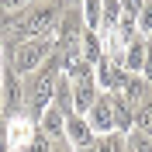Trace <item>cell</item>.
<instances>
[{
    "mask_svg": "<svg viewBox=\"0 0 152 152\" xmlns=\"http://www.w3.org/2000/svg\"><path fill=\"white\" fill-rule=\"evenodd\" d=\"M59 76H62V62H59V56H48L35 73L24 76V111H28V118L35 124H38V118H42V111L52 104V94H56Z\"/></svg>",
    "mask_w": 152,
    "mask_h": 152,
    "instance_id": "obj_1",
    "label": "cell"
},
{
    "mask_svg": "<svg viewBox=\"0 0 152 152\" xmlns=\"http://www.w3.org/2000/svg\"><path fill=\"white\" fill-rule=\"evenodd\" d=\"M48 56H56V38H52V35H45V38H28V42L7 48V66L14 69V73L28 76V73H35Z\"/></svg>",
    "mask_w": 152,
    "mask_h": 152,
    "instance_id": "obj_2",
    "label": "cell"
},
{
    "mask_svg": "<svg viewBox=\"0 0 152 152\" xmlns=\"http://www.w3.org/2000/svg\"><path fill=\"white\" fill-rule=\"evenodd\" d=\"M86 124H90V132H94V135L114 132V97L107 94V90H100L97 100L90 104V111H86Z\"/></svg>",
    "mask_w": 152,
    "mask_h": 152,
    "instance_id": "obj_3",
    "label": "cell"
},
{
    "mask_svg": "<svg viewBox=\"0 0 152 152\" xmlns=\"http://www.w3.org/2000/svg\"><path fill=\"white\" fill-rule=\"evenodd\" d=\"M0 94H4V111H7V114H21V111H24V76L14 73L10 66H4Z\"/></svg>",
    "mask_w": 152,
    "mask_h": 152,
    "instance_id": "obj_4",
    "label": "cell"
},
{
    "mask_svg": "<svg viewBox=\"0 0 152 152\" xmlns=\"http://www.w3.org/2000/svg\"><path fill=\"white\" fill-rule=\"evenodd\" d=\"M97 94H100V86H97L94 76H80V80H73V114L86 118V111H90V104L97 100Z\"/></svg>",
    "mask_w": 152,
    "mask_h": 152,
    "instance_id": "obj_5",
    "label": "cell"
},
{
    "mask_svg": "<svg viewBox=\"0 0 152 152\" xmlns=\"http://www.w3.org/2000/svg\"><path fill=\"white\" fill-rule=\"evenodd\" d=\"M121 69H128V73H138L142 76V66H145V35H135L128 45H124V52H121Z\"/></svg>",
    "mask_w": 152,
    "mask_h": 152,
    "instance_id": "obj_6",
    "label": "cell"
},
{
    "mask_svg": "<svg viewBox=\"0 0 152 152\" xmlns=\"http://www.w3.org/2000/svg\"><path fill=\"white\" fill-rule=\"evenodd\" d=\"M97 135L90 132V124H86V118H80V114H69L66 118V142L73 145V149H83V145H90Z\"/></svg>",
    "mask_w": 152,
    "mask_h": 152,
    "instance_id": "obj_7",
    "label": "cell"
},
{
    "mask_svg": "<svg viewBox=\"0 0 152 152\" xmlns=\"http://www.w3.org/2000/svg\"><path fill=\"white\" fill-rule=\"evenodd\" d=\"M38 128L56 142V138H66V114L59 111L56 104H48L45 111H42V118H38Z\"/></svg>",
    "mask_w": 152,
    "mask_h": 152,
    "instance_id": "obj_8",
    "label": "cell"
},
{
    "mask_svg": "<svg viewBox=\"0 0 152 152\" xmlns=\"http://www.w3.org/2000/svg\"><path fill=\"white\" fill-rule=\"evenodd\" d=\"M52 104H56L59 111L66 114V118L73 114V80H69L66 73L59 76V83H56V94H52Z\"/></svg>",
    "mask_w": 152,
    "mask_h": 152,
    "instance_id": "obj_9",
    "label": "cell"
},
{
    "mask_svg": "<svg viewBox=\"0 0 152 152\" xmlns=\"http://www.w3.org/2000/svg\"><path fill=\"white\" fill-rule=\"evenodd\" d=\"M100 56H104V48H100V38H97V31H86V35H83V59L94 66Z\"/></svg>",
    "mask_w": 152,
    "mask_h": 152,
    "instance_id": "obj_10",
    "label": "cell"
},
{
    "mask_svg": "<svg viewBox=\"0 0 152 152\" xmlns=\"http://www.w3.org/2000/svg\"><path fill=\"white\" fill-rule=\"evenodd\" d=\"M135 28H138V35H152V0H145L142 10L135 14Z\"/></svg>",
    "mask_w": 152,
    "mask_h": 152,
    "instance_id": "obj_11",
    "label": "cell"
},
{
    "mask_svg": "<svg viewBox=\"0 0 152 152\" xmlns=\"http://www.w3.org/2000/svg\"><path fill=\"white\" fill-rule=\"evenodd\" d=\"M24 152H52V138H48L42 128H35V135L28 138V149Z\"/></svg>",
    "mask_w": 152,
    "mask_h": 152,
    "instance_id": "obj_12",
    "label": "cell"
},
{
    "mask_svg": "<svg viewBox=\"0 0 152 152\" xmlns=\"http://www.w3.org/2000/svg\"><path fill=\"white\" fill-rule=\"evenodd\" d=\"M145 0H121V14H128V18H135L138 10H142Z\"/></svg>",
    "mask_w": 152,
    "mask_h": 152,
    "instance_id": "obj_13",
    "label": "cell"
},
{
    "mask_svg": "<svg viewBox=\"0 0 152 152\" xmlns=\"http://www.w3.org/2000/svg\"><path fill=\"white\" fill-rule=\"evenodd\" d=\"M28 0H0V14H10V10H18V7H24Z\"/></svg>",
    "mask_w": 152,
    "mask_h": 152,
    "instance_id": "obj_14",
    "label": "cell"
},
{
    "mask_svg": "<svg viewBox=\"0 0 152 152\" xmlns=\"http://www.w3.org/2000/svg\"><path fill=\"white\" fill-rule=\"evenodd\" d=\"M0 152H7V121H0Z\"/></svg>",
    "mask_w": 152,
    "mask_h": 152,
    "instance_id": "obj_15",
    "label": "cell"
},
{
    "mask_svg": "<svg viewBox=\"0 0 152 152\" xmlns=\"http://www.w3.org/2000/svg\"><path fill=\"white\" fill-rule=\"evenodd\" d=\"M76 152H97V142H90V145H83V149H76Z\"/></svg>",
    "mask_w": 152,
    "mask_h": 152,
    "instance_id": "obj_16",
    "label": "cell"
},
{
    "mask_svg": "<svg viewBox=\"0 0 152 152\" xmlns=\"http://www.w3.org/2000/svg\"><path fill=\"white\" fill-rule=\"evenodd\" d=\"M0 121H7V111H4V94H0Z\"/></svg>",
    "mask_w": 152,
    "mask_h": 152,
    "instance_id": "obj_17",
    "label": "cell"
},
{
    "mask_svg": "<svg viewBox=\"0 0 152 152\" xmlns=\"http://www.w3.org/2000/svg\"><path fill=\"white\" fill-rule=\"evenodd\" d=\"M145 42H149V52H152V35H145Z\"/></svg>",
    "mask_w": 152,
    "mask_h": 152,
    "instance_id": "obj_18",
    "label": "cell"
}]
</instances>
